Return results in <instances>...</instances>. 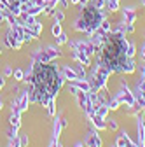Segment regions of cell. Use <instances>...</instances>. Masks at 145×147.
Here are the masks:
<instances>
[{"instance_id":"obj_1","label":"cell","mask_w":145,"mask_h":147,"mask_svg":"<svg viewBox=\"0 0 145 147\" xmlns=\"http://www.w3.org/2000/svg\"><path fill=\"white\" fill-rule=\"evenodd\" d=\"M63 84V77L60 76L58 67L51 63H37L32 72V91L30 98L47 105L51 98L58 95V91Z\"/></svg>"},{"instance_id":"obj_2","label":"cell","mask_w":145,"mask_h":147,"mask_svg":"<svg viewBox=\"0 0 145 147\" xmlns=\"http://www.w3.org/2000/svg\"><path fill=\"white\" fill-rule=\"evenodd\" d=\"M128 42L121 32L108 33L103 40L101 54H100V65L107 67L110 72H122L126 61H128Z\"/></svg>"},{"instance_id":"obj_3","label":"cell","mask_w":145,"mask_h":147,"mask_svg":"<svg viewBox=\"0 0 145 147\" xmlns=\"http://www.w3.org/2000/svg\"><path fill=\"white\" fill-rule=\"evenodd\" d=\"M103 21V14L96 5H84L82 16L79 18V21L75 28L79 32H87V33H95Z\"/></svg>"},{"instance_id":"obj_4","label":"cell","mask_w":145,"mask_h":147,"mask_svg":"<svg viewBox=\"0 0 145 147\" xmlns=\"http://www.w3.org/2000/svg\"><path fill=\"white\" fill-rule=\"evenodd\" d=\"M117 98H119V102H121V103H126L128 107H133V105L136 103V98L133 96V93H131V91L128 89V86H126V88H122L121 95H119Z\"/></svg>"},{"instance_id":"obj_5","label":"cell","mask_w":145,"mask_h":147,"mask_svg":"<svg viewBox=\"0 0 145 147\" xmlns=\"http://www.w3.org/2000/svg\"><path fill=\"white\" fill-rule=\"evenodd\" d=\"M60 51H54V49H47L46 53H42L40 56H39V63H49L54 56H58Z\"/></svg>"},{"instance_id":"obj_6","label":"cell","mask_w":145,"mask_h":147,"mask_svg":"<svg viewBox=\"0 0 145 147\" xmlns=\"http://www.w3.org/2000/svg\"><path fill=\"white\" fill-rule=\"evenodd\" d=\"M70 86H74V88H77V89H82V91H86V93H89V91H91V84H89L87 81L74 79V81H70Z\"/></svg>"},{"instance_id":"obj_7","label":"cell","mask_w":145,"mask_h":147,"mask_svg":"<svg viewBox=\"0 0 145 147\" xmlns=\"http://www.w3.org/2000/svg\"><path fill=\"white\" fill-rule=\"evenodd\" d=\"M86 145L87 147H101V138L96 133H89V138H87Z\"/></svg>"},{"instance_id":"obj_8","label":"cell","mask_w":145,"mask_h":147,"mask_svg":"<svg viewBox=\"0 0 145 147\" xmlns=\"http://www.w3.org/2000/svg\"><path fill=\"white\" fill-rule=\"evenodd\" d=\"M91 119H93V124L98 128V130H105V128H107V123L103 121V117H100V116H96V114H95Z\"/></svg>"},{"instance_id":"obj_9","label":"cell","mask_w":145,"mask_h":147,"mask_svg":"<svg viewBox=\"0 0 145 147\" xmlns=\"http://www.w3.org/2000/svg\"><path fill=\"white\" fill-rule=\"evenodd\" d=\"M108 110H110V109H108V105H98L96 107V110H95V112H96V116H100V117H107V114H108Z\"/></svg>"},{"instance_id":"obj_10","label":"cell","mask_w":145,"mask_h":147,"mask_svg":"<svg viewBox=\"0 0 145 147\" xmlns=\"http://www.w3.org/2000/svg\"><path fill=\"white\" fill-rule=\"evenodd\" d=\"M122 72H124V74H133V72H135V63H133V60H131V58H128V61H126V65H124Z\"/></svg>"},{"instance_id":"obj_11","label":"cell","mask_w":145,"mask_h":147,"mask_svg":"<svg viewBox=\"0 0 145 147\" xmlns=\"http://www.w3.org/2000/svg\"><path fill=\"white\" fill-rule=\"evenodd\" d=\"M63 74H65V77H66V79H70V81H74V79H79L77 72H74V70H72V68H68V67L63 70Z\"/></svg>"},{"instance_id":"obj_12","label":"cell","mask_w":145,"mask_h":147,"mask_svg":"<svg viewBox=\"0 0 145 147\" xmlns=\"http://www.w3.org/2000/svg\"><path fill=\"white\" fill-rule=\"evenodd\" d=\"M124 18H126V21H128V23L131 25V23H133V20H135V12L126 11V12H124Z\"/></svg>"},{"instance_id":"obj_13","label":"cell","mask_w":145,"mask_h":147,"mask_svg":"<svg viewBox=\"0 0 145 147\" xmlns=\"http://www.w3.org/2000/svg\"><path fill=\"white\" fill-rule=\"evenodd\" d=\"M126 54H128V58H133V54H135V44L133 42H128V51H126Z\"/></svg>"},{"instance_id":"obj_14","label":"cell","mask_w":145,"mask_h":147,"mask_svg":"<svg viewBox=\"0 0 145 147\" xmlns=\"http://www.w3.org/2000/svg\"><path fill=\"white\" fill-rule=\"evenodd\" d=\"M119 105H121V102H119V98H114L110 103H108V109L110 110H115V109H119Z\"/></svg>"},{"instance_id":"obj_15","label":"cell","mask_w":145,"mask_h":147,"mask_svg":"<svg viewBox=\"0 0 145 147\" xmlns=\"http://www.w3.org/2000/svg\"><path fill=\"white\" fill-rule=\"evenodd\" d=\"M138 91H140V96L145 100V79H143V81L138 84Z\"/></svg>"},{"instance_id":"obj_16","label":"cell","mask_w":145,"mask_h":147,"mask_svg":"<svg viewBox=\"0 0 145 147\" xmlns=\"http://www.w3.org/2000/svg\"><path fill=\"white\" fill-rule=\"evenodd\" d=\"M52 33H54V35H56V37H58V35L61 33V26H60L58 23H56V25H54V26H52Z\"/></svg>"},{"instance_id":"obj_17","label":"cell","mask_w":145,"mask_h":147,"mask_svg":"<svg viewBox=\"0 0 145 147\" xmlns=\"http://www.w3.org/2000/svg\"><path fill=\"white\" fill-rule=\"evenodd\" d=\"M108 7H110V11H117V0H110V2H108Z\"/></svg>"},{"instance_id":"obj_18","label":"cell","mask_w":145,"mask_h":147,"mask_svg":"<svg viewBox=\"0 0 145 147\" xmlns=\"http://www.w3.org/2000/svg\"><path fill=\"white\" fill-rule=\"evenodd\" d=\"M58 42H60V44H65V42H66V35H65V33H60V35H58Z\"/></svg>"},{"instance_id":"obj_19","label":"cell","mask_w":145,"mask_h":147,"mask_svg":"<svg viewBox=\"0 0 145 147\" xmlns=\"http://www.w3.org/2000/svg\"><path fill=\"white\" fill-rule=\"evenodd\" d=\"M107 128H108V130H117V123L115 121H110V123L107 124Z\"/></svg>"},{"instance_id":"obj_20","label":"cell","mask_w":145,"mask_h":147,"mask_svg":"<svg viewBox=\"0 0 145 147\" xmlns=\"http://www.w3.org/2000/svg\"><path fill=\"white\" fill-rule=\"evenodd\" d=\"M14 77H16L17 81H21V79H23V72H21V70H16V72H14Z\"/></svg>"},{"instance_id":"obj_21","label":"cell","mask_w":145,"mask_h":147,"mask_svg":"<svg viewBox=\"0 0 145 147\" xmlns=\"http://www.w3.org/2000/svg\"><path fill=\"white\" fill-rule=\"evenodd\" d=\"M56 140H58V138H54V140L51 142V147H58V144H56Z\"/></svg>"},{"instance_id":"obj_22","label":"cell","mask_w":145,"mask_h":147,"mask_svg":"<svg viewBox=\"0 0 145 147\" xmlns=\"http://www.w3.org/2000/svg\"><path fill=\"white\" fill-rule=\"evenodd\" d=\"M142 54H143V58H145V47H143V49H142Z\"/></svg>"},{"instance_id":"obj_23","label":"cell","mask_w":145,"mask_h":147,"mask_svg":"<svg viewBox=\"0 0 145 147\" xmlns=\"http://www.w3.org/2000/svg\"><path fill=\"white\" fill-rule=\"evenodd\" d=\"M72 2H74V4H77V2H81V0H72Z\"/></svg>"},{"instance_id":"obj_24","label":"cell","mask_w":145,"mask_h":147,"mask_svg":"<svg viewBox=\"0 0 145 147\" xmlns=\"http://www.w3.org/2000/svg\"><path fill=\"white\" fill-rule=\"evenodd\" d=\"M75 147H84V145H82V144H77V145H75Z\"/></svg>"},{"instance_id":"obj_25","label":"cell","mask_w":145,"mask_h":147,"mask_svg":"<svg viewBox=\"0 0 145 147\" xmlns=\"http://www.w3.org/2000/svg\"><path fill=\"white\" fill-rule=\"evenodd\" d=\"M2 84H4V79H0V86H2Z\"/></svg>"},{"instance_id":"obj_26","label":"cell","mask_w":145,"mask_h":147,"mask_svg":"<svg viewBox=\"0 0 145 147\" xmlns=\"http://www.w3.org/2000/svg\"><path fill=\"white\" fill-rule=\"evenodd\" d=\"M143 79H145V67H143Z\"/></svg>"},{"instance_id":"obj_27","label":"cell","mask_w":145,"mask_h":147,"mask_svg":"<svg viewBox=\"0 0 145 147\" xmlns=\"http://www.w3.org/2000/svg\"><path fill=\"white\" fill-rule=\"evenodd\" d=\"M19 2H28V0H19Z\"/></svg>"},{"instance_id":"obj_28","label":"cell","mask_w":145,"mask_h":147,"mask_svg":"<svg viewBox=\"0 0 145 147\" xmlns=\"http://www.w3.org/2000/svg\"><path fill=\"white\" fill-rule=\"evenodd\" d=\"M143 4H145V0H143Z\"/></svg>"},{"instance_id":"obj_29","label":"cell","mask_w":145,"mask_h":147,"mask_svg":"<svg viewBox=\"0 0 145 147\" xmlns=\"http://www.w3.org/2000/svg\"><path fill=\"white\" fill-rule=\"evenodd\" d=\"M143 107H145V103H143Z\"/></svg>"}]
</instances>
